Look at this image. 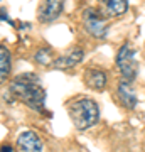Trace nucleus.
Segmentation results:
<instances>
[{
    "label": "nucleus",
    "instance_id": "nucleus-1",
    "mask_svg": "<svg viewBox=\"0 0 145 152\" xmlns=\"http://www.w3.org/2000/svg\"><path fill=\"white\" fill-rule=\"evenodd\" d=\"M9 93L14 96V100H19L32 110H37V112L44 110L46 90L39 76L34 73H24V75L15 76L9 86Z\"/></svg>",
    "mask_w": 145,
    "mask_h": 152
},
{
    "label": "nucleus",
    "instance_id": "nucleus-2",
    "mask_svg": "<svg viewBox=\"0 0 145 152\" xmlns=\"http://www.w3.org/2000/svg\"><path fill=\"white\" fill-rule=\"evenodd\" d=\"M66 108L76 130H86L93 127L100 118V108L91 98H76L68 103Z\"/></svg>",
    "mask_w": 145,
    "mask_h": 152
},
{
    "label": "nucleus",
    "instance_id": "nucleus-3",
    "mask_svg": "<svg viewBox=\"0 0 145 152\" xmlns=\"http://www.w3.org/2000/svg\"><path fill=\"white\" fill-rule=\"evenodd\" d=\"M117 69L122 75V81L132 83L138 73V64L135 59V48L130 42H123L117 53Z\"/></svg>",
    "mask_w": 145,
    "mask_h": 152
},
{
    "label": "nucleus",
    "instance_id": "nucleus-4",
    "mask_svg": "<svg viewBox=\"0 0 145 152\" xmlns=\"http://www.w3.org/2000/svg\"><path fill=\"white\" fill-rule=\"evenodd\" d=\"M106 14L100 9L88 7L83 12V26L85 31L95 39H106L108 36V19Z\"/></svg>",
    "mask_w": 145,
    "mask_h": 152
},
{
    "label": "nucleus",
    "instance_id": "nucleus-5",
    "mask_svg": "<svg viewBox=\"0 0 145 152\" xmlns=\"http://www.w3.org/2000/svg\"><path fill=\"white\" fill-rule=\"evenodd\" d=\"M66 0H42V4L39 7V20L41 22H52L61 15V12L64 9Z\"/></svg>",
    "mask_w": 145,
    "mask_h": 152
},
{
    "label": "nucleus",
    "instance_id": "nucleus-6",
    "mask_svg": "<svg viewBox=\"0 0 145 152\" xmlns=\"http://www.w3.org/2000/svg\"><path fill=\"white\" fill-rule=\"evenodd\" d=\"M17 152H42V140L32 130L22 132L17 137Z\"/></svg>",
    "mask_w": 145,
    "mask_h": 152
},
{
    "label": "nucleus",
    "instance_id": "nucleus-7",
    "mask_svg": "<svg viewBox=\"0 0 145 152\" xmlns=\"http://www.w3.org/2000/svg\"><path fill=\"white\" fill-rule=\"evenodd\" d=\"M117 98H118L120 105H122L123 108H127V110L137 108L138 98H137V93H135L132 83L120 81L118 86H117Z\"/></svg>",
    "mask_w": 145,
    "mask_h": 152
},
{
    "label": "nucleus",
    "instance_id": "nucleus-8",
    "mask_svg": "<svg viewBox=\"0 0 145 152\" xmlns=\"http://www.w3.org/2000/svg\"><path fill=\"white\" fill-rule=\"evenodd\" d=\"M83 58H85V51L81 48H73L69 53L56 58L52 61V66L58 69H69V68H74L76 64H79Z\"/></svg>",
    "mask_w": 145,
    "mask_h": 152
},
{
    "label": "nucleus",
    "instance_id": "nucleus-9",
    "mask_svg": "<svg viewBox=\"0 0 145 152\" xmlns=\"http://www.w3.org/2000/svg\"><path fill=\"white\" fill-rule=\"evenodd\" d=\"M106 83H108V76L103 69L88 68L85 71V85L88 88H91L95 91H103L106 88Z\"/></svg>",
    "mask_w": 145,
    "mask_h": 152
},
{
    "label": "nucleus",
    "instance_id": "nucleus-10",
    "mask_svg": "<svg viewBox=\"0 0 145 152\" xmlns=\"http://www.w3.org/2000/svg\"><path fill=\"white\" fill-rule=\"evenodd\" d=\"M105 14L108 17H120L128 10V0H101Z\"/></svg>",
    "mask_w": 145,
    "mask_h": 152
},
{
    "label": "nucleus",
    "instance_id": "nucleus-11",
    "mask_svg": "<svg viewBox=\"0 0 145 152\" xmlns=\"http://www.w3.org/2000/svg\"><path fill=\"white\" fill-rule=\"evenodd\" d=\"M10 69H12L10 51L5 46H0V83H5L9 80Z\"/></svg>",
    "mask_w": 145,
    "mask_h": 152
},
{
    "label": "nucleus",
    "instance_id": "nucleus-12",
    "mask_svg": "<svg viewBox=\"0 0 145 152\" xmlns=\"http://www.w3.org/2000/svg\"><path fill=\"white\" fill-rule=\"evenodd\" d=\"M34 59H36V63H39V64H44L47 66L49 63H52V51L49 48H41L36 53V56H34Z\"/></svg>",
    "mask_w": 145,
    "mask_h": 152
},
{
    "label": "nucleus",
    "instance_id": "nucleus-13",
    "mask_svg": "<svg viewBox=\"0 0 145 152\" xmlns=\"http://www.w3.org/2000/svg\"><path fill=\"white\" fill-rule=\"evenodd\" d=\"M0 152H14V149H12L10 145H4L2 149H0Z\"/></svg>",
    "mask_w": 145,
    "mask_h": 152
}]
</instances>
